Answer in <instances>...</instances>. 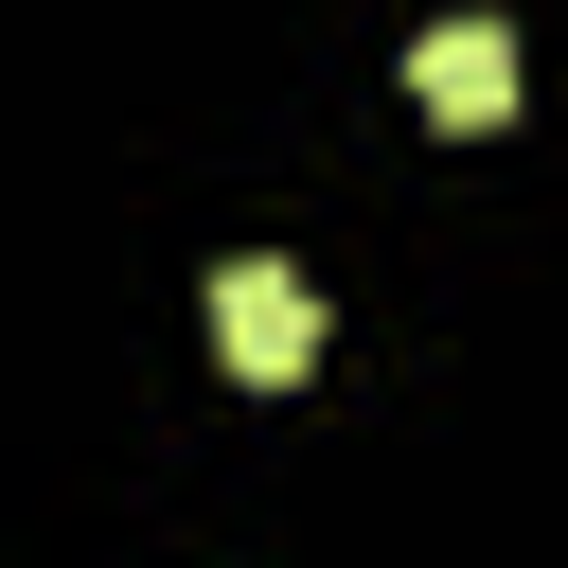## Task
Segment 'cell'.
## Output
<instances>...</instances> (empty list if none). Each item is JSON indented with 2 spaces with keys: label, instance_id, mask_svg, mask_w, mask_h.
Masks as SVG:
<instances>
[{
  "label": "cell",
  "instance_id": "cell-1",
  "mask_svg": "<svg viewBox=\"0 0 568 568\" xmlns=\"http://www.w3.org/2000/svg\"><path fill=\"white\" fill-rule=\"evenodd\" d=\"M213 355H231L248 390H302V373H320V284H302V266H266V248H248V266H213Z\"/></svg>",
  "mask_w": 568,
  "mask_h": 568
},
{
  "label": "cell",
  "instance_id": "cell-2",
  "mask_svg": "<svg viewBox=\"0 0 568 568\" xmlns=\"http://www.w3.org/2000/svg\"><path fill=\"white\" fill-rule=\"evenodd\" d=\"M408 89H426L444 124H497V106H515V36H497V18H426V36H408Z\"/></svg>",
  "mask_w": 568,
  "mask_h": 568
}]
</instances>
